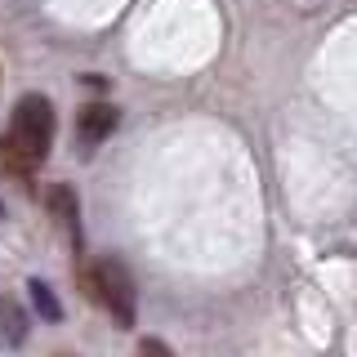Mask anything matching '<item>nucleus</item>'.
I'll use <instances>...</instances> for the list:
<instances>
[{
	"instance_id": "nucleus-4",
	"label": "nucleus",
	"mask_w": 357,
	"mask_h": 357,
	"mask_svg": "<svg viewBox=\"0 0 357 357\" xmlns=\"http://www.w3.org/2000/svg\"><path fill=\"white\" fill-rule=\"evenodd\" d=\"M45 206L54 210V219L67 228V237L72 241H81V206H76V192L67 183H54L50 192H45Z\"/></svg>"
},
{
	"instance_id": "nucleus-3",
	"label": "nucleus",
	"mask_w": 357,
	"mask_h": 357,
	"mask_svg": "<svg viewBox=\"0 0 357 357\" xmlns=\"http://www.w3.org/2000/svg\"><path fill=\"white\" fill-rule=\"evenodd\" d=\"M116 121H121V112L112 107V103L81 107V116H76V143H81V148H98V143L116 130Z\"/></svg>"
},
{
	"instance_id": "nucleus-7",
	"label": "nucleus",
	"mask_w": 357,
	"mask_h": 357,
	"mask_svg": "<svg viewBox=\"0 0 357 357\" xmlns=\"http://www.w3.org/2000/svg\"><path fill=\"white\" fill-rule=\"evenodd\" d=\"M139 357H174L161 340H139Z\"/></svg>"
},
{
	"instance_id": "nucleus-2",
	"label": "nucleus",
	"mask_w": 357,
	"mask_h": 357,
	"mask_svg": "<svg viewBox=\"0 0 357 357\" xmlns=\"http://www.w3.org/2000/svg\"><path fill=\"white\" fill-rule=\"evenodd\" d=\"M94 282H98V304L112 308L116 326H134V282L121 259H94Z\"/></svg>"
},
{
	"instance_id": "nucleus-1",
	"label": "nucleus",
	"mask_w": 357,
	"mask_h": 357,
	"mask_svg": "<svg viewBox=\"0 0 357 357\" xmlns=\"http://www.w3.org/2000/svg\"><path fill=\"white\" fill-rule=\"evenodd\" d=\"M54 143V107L45 94H27L18 98L14 116H9V130L0 139V161L9 165L14 174H31L36 165L50 156Z\"/></svg>"
},
{
	"instance_id": "nucleus-5",
	"label": "nucleus",
	"mask_w": 357,
	"mask_h": 357,
	"mask_svg": "<svg viewBox=\"0 0 357 357\" xmlns=\"http://www.w3.org/2000/svg\"><path fill=\"white\" fill-rule=\"evenodd\" d=\"M27 290H31V304H36V312H40L45 321H63V304L54 299L50 286H45V282H31Z\"/></svg>"
},
{
	"instance_id": "nucleus-6",
	"label": "nucleus",
	"mask_w": 357,
	"mask_h": 357,
	"mask_svg": "<svg viewBox=\"0 0 357 357\" xmlns=\"http://www.w3.org/2000/svg\"><path fill=\"white\" fill-rule=\"evenodd\" d=\"M0 335H5L9 344L22 340V312H18L14 304H0Z\"/></svg>"
}]
</instances>
